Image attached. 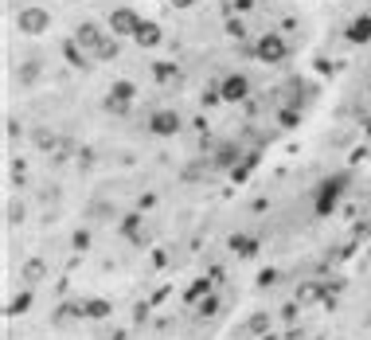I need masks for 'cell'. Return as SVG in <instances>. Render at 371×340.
<instances>
[{"label":"cell","instance_id":"obj_34","mask_svg":"<svg viewBox=\"0 0 371 340\" xmlns=\"http://www.w3.org/2000/svg\"><path fill=\"white\" fill-rule=\"evenodd\" d=\"M317 340H320V336H317Z\"/></svg>","mask_w":371,"mask_h":340},{"label":"cell","instance_id":"obj_26","mask_svg":"<svg viewBox=\"0 0 371 340\" xmlns=\"http://www.w3.org/2000/svg\"><path fill=\"white\" fill-rule=\"evenodd\" d=\"M215 164H219V169H230V164H235V145H223L219 156H215Z\"/></svg>","mask_w":371,"mask_h":340},{"label":"cell","instance_id":"obj_30","mask_svg":"<svg viewBox=\"0 0 371 340\" xmlns=\"http://www.w3.org/2000/svg\"><path fill=\"white\" fill-rule=\"evenodd\" d=\"M203 289H211V281H200V286L188 289V301H195V297H203Z\"/></svg>","mask_w":371,"mask_h":340},{"label":"cell","instance_id":"obj_11","mask_svg":"<svg viewBox=\"0 0 371 340\" xmlns=\"http://www.w3.org/2000/svg\"><path fill=\"white\" fill-rule=\"evenodd\" d=\"M110 301H106V297H86V301H82V317H90V321H106L110 317Z\"/></svg>","mask_w":371,"mask_h":340},{"label":"cell","instance_id":"obj_8","mask_svg":"<svg viewBox=\"0 0 371 340\" xmlns=\"http://www.w3.org/2000/svg\"><path fill=\"white\" fill-rule=\"evenodd\" d=\"M121 235H126L133 246H145V243H148L145 219H141V215H121Z\"/></svg>","mask_w":371,"mask_h":340},{"label":"cell","instance_id":"obj_13","mask_svg":"<svg viewBox=\"0 0 371 340\" xmlns=\"http://www.w3.org/2000/svg\"><path fill=\"white\" fill-rule=\"evenodd\" d=\"M227 246L238 254V259H250V254H258V239H254V235H230Z\"/></svg>","mask_w":371,"mask_h":340},{"label":"cell","instance_id":"obj_7","mask_svg":"<svg viewBox=\"0 0 371 340\" xmlns=\"http://www.w3.org/2000/svg\"><path fill=\"white\" fill-rule=\"evenodd\" d=\"M148 129H153L156 137H176L180 134V114L176 110H156L153 118H148Z\"/></svg>","mask_w":371,"mask_h":340},{"label":"cell","instance_id":"obj_1","mask_svg":"<svg viewBox=\"0 0 371 340\" xmlns=\"http://www.w3.org/2000/svg\"><path fill=\"white\" fill-rule=\"evenodd\" d=\"M51 28V12L39 4H24L20 12H16V31H24V36H44V31Z\"/></svg>","mask_w":371,"mask_h":340},{"label":"cell","instance_id":"obj_29","mask_svg":"<svg viewBox=\"0 0 371 340\" xmlns=\"http://www.w3.org/2000/svg\"><path fill=\"white\" fill-rule=\"evenodd\" d=\"M86 246H90V235L86 231H74V251H86Z\"/></svg>","mask_w":371,"mask_h":340},{"label":"cell","instance_id":"obj_22","mask_svg":"<svg viewBox=\"0 0 371 340\" xmlns=\"http://www.w3.org/2000/svg\"><path fill=\"white\" fill-rule=\"evenodd\" d=\"M4 215H8V223H12V227H16V223H24V215H28V207H24V204H16V200H8Z\"/></svg>","mask_w":371,"mask_h":340},{"label":"cell","instance_id":"obj_12","mask_svg":"<svg viewBox=\"0 0 371 340\" xmlns=\"http://www.w3.org/2000/svg\"><path fill=\"white\" fill-rule=\"evenodd\" d=\"M82 317V301L74 305V301H67V305H59V309H55V317H51V325L55 329H67L71 321H78Z\"/></svg>","mask_w":371,"mask_h":340},{"label":"cell","instance_id":"obj_31","mask_svg":"<svg viewBox=\"0 0 371 340\" xmlns=\"http://www.w3.org/2000/svg\"><path fill=\"white\" fill-rule=\"evenodd\" d=\"M168 4H172V8H192L195 0H168Z\"/></svg>","mask_w":371,"mask_h":340},{"label":"cell","instance_id":"obj_2","mask_svg":"<svg viewBox=\"0 0 371 340\" xmlns=\"http://www.w3.org/2000/svg\"><path fill=\"white\" fill-rule=\"evenodd\" d=\"M254 55H258L262 63H285V55H290V47H285V39L278 36V31H266V36L254 44Z\"/></svg>","mask_w":371,"mask_h":340},{"label":"cell","instance_id":"obj_19","mask_svg":"<svg viewBox=\"0 0 371 340\" xmlns=\"http://www.w3.org/2000/svg\"><path fill=\"white\" fill-rule=\"evenodd\" d=\"M110 94H113V98H121V102H133V98H137V86H133L129 79H118V82L110 86Z\"/></svg>","mask_w":371,"mask_h":340},{"label":"cell","instance_id":"obj_15","mask_svg":"<svg viewBox=\"0 0 371 340\" xmlns=\"http://www.w3.org/2000/svg\"><path fill=\"white\" fill-rule=\"evenodd\" d=\"M44 274H47L44 259H28V262H24V270H20V281H28V286H36V281H44Z\"/></svg>","mask_w":371,"mask_h":340},{"label":"cell","instance_id":"obj_28","mask_svg":"<svg viewBox=\"0 0 371 340\" xmlns=\"http://www.w3.org/2000/svg\"><path fill=\"white\" fill-rule=\"evenodd\" d=\"M274 281H278V270H262V274H258V286H262V289L274 286Z\"/></svg>","mask_w":371,"mask_h":340},{"label":"cell","instance_id":"obj_32","mask_svg":"<svg viewBox=\"0 0 371 340\" xmlns=\"http://www.w3.org/2000/svg\"><path fill=\"white\" fill-rule=\"evenodd\" d=\"M110 340H126V329H118V333H113Z\"/></svg>","mask_w":371,"mask_h":340},{"label":"cell","instance_id":"obj_18","mask_svg":"<svg viewBox=\"0 0 371 340\" xmlns=\"http://www.w3.org/2000/svg\"><path fill=\"white\" fill-rule=\"evenodd\" d=\"M31 141H36V149H44V153H51L55 145H59V137H55V129H31Z\"/></svg>","mask_w":371,"mask_h":340},{"label":"cell","instance_id":"obj_10","mask_svg":"<svg viewBox=\"0 0 371 340\" xmlns=\"http://www.w3.org/2000/svg\"><path fill=\"white\" fill-rule=\"evenodd\" d=\"M39 74H44V63H39V59H24L20 67H16V82H20V86H36Z\"/></svg>","mask_w":371,"mask_h":340},{"label":"cell","instance_id":"obj_33","mask_svg":"<svg viewBox=\"0 0 371 340\" xmlns=\"http://www.w3.org/2000/svg\"><path fill=\"white\" fill-rule=\"evenodd\" d=\"M262 340H282V336H278V333H266V336H262Z\"/></svg>","mask_w":371,"mask_h":340},{"label":"cell","instance_id":"obj_16","mask_svg":"<svg viewBox=\"0 0 371 340\" xmlns=\"http://www.w3.org/2000/svg\"><path fill=\"white\" fill-rule=\"evenodd\" d=\"M297 301H301V305H317V301H325V289H320L317 281H305V286H297Z\"/></svg>","mask_w":371,"mask_h":340},{"label":"cell","instance_id":"obj_17","mask_svg":"<svg viewBox=\"0 0 371 340\" xmlns=\"http://www.w3.org/2000/svg\"><path fill=\"white\" fill-rule=\"evenodd\" d=\"M133 39H137L141 47H156L164 36H161V28H156V24H148V20H145L141 28H137V36H133Z\"/></svg>","mask_w":371,"mask_h":340},{"label":"cell","instance_id":"obj_14","mask_svg":"<svg viewBox=\"0 0 371 340\" xmlns=\"http://www.w3.org/2000/svg\"><path fill=\"white\" fill-rule=\"evenodd\" d=\"M348 39L352 44H367L371 39V16H356V20L348 24Z\"/></svg>","mask_w":371,"mask_h":340},{"label":"cell","instance_id":"obj_27","mask_svg":"<svg viewBox=\"0 0 371 340\" xmlns=\"http://www.w3.org/2000/svg\"><path fill=\"white\" fill-rule=\"evenodd\" d=\"M67 59L74 63V67H90L86 55H78V44H67Z\"/></svg>","mask_w":371,"mask_h":340},{"label":"cell","instance_id":"obj_6","mask_svg":"<svg viewBox=\"0 0 371 340\" xmlns=\"http://www.w3.org/2000/svg\"><path fill=\"white\" fill-rule=\"evenodd\" d=\"M219 94H223V102H243V98H250V79L246 74H227L219 82Z\"/></svg>","mask_w":371,"mask_h":340},{"label":"cell","instance_id":"obj_20","mask_svg":"<svg viewBox=\"0 0 371 340\" xmlns=\"http://www.w3.org/2000/svg\"><path fill=\"white\" fill-rule=\"evenodd\" d=\"M94 59H118V36H113V31L106 36V44L94 51Z\"/></svg>","mask_w":371,"mask_h":340},{"label":"cell","instance_id":"obj_5","mask_svg":"<svg viewBox=\"0 0 371 340\" xmlns=\"http://www.w3.org/2000/svg\"><path fill=\"white\" fill-rule=\"evenodd\" d=\"M344 184H348V176H328L325 184H320V192H317V211H320V215H328V211L336 207Z\"/></svg>","mask_w":371,"mask_h":340},{"label":"cell","instance_id":"obj_9","mask_svg":"<svg viewBox=\"0 0 371 340\" xmlns=\"http://www.w3.org/2000/svg\"><path fill=\"white\" fill-rule=\"evenodd\" d=\"M270 325H274V317H270V313L266 309H258V313H250V317H246V325H243V333L246 336H266L270 333Z\"/></svg>","mask_w":371,"mask_h":340},{"label":"cell","instance_id":"obj_23","mask_svg":"<svg viewBox=\"0 0 371 340\" xmlns=\"http://www.w3.org/2000/svg\"><path fill=\"white\" fill-rule=\"evenodd\" d=\"M195 313H200V317H215V313H219V297L208 294V297L200 301V309H195Z\"/></svg>","mask_w":371,"mask_h":340},{"label":"cell","instance_id":"obj_4","mask_svg":"<svg viewBox=\"0 0 371 340\" xmlns=\"http://www.w3.org/2000/svg\"><path fill=\"white\" fill-rule=\"evenodd\" d=\"M141 24L145 20L133 12V8H113V12H110V31H113V36H137Z\"/></svg>","mask_w":371,"mask_h":340},{"label":"cell","instance_id":"obj_24","mask_svg":"<svg viewBox=\"0 0 371 340\" xmlns=\"http://www.w3.org/2000/svg\"><path fill=\"white\" fill-rule=\"evenodd\" d=\"M153 74H156L161 82H176V79H180V71H176V67H168V63H156Z\"/></svg>","mask_w":371,"mask_h":340},{"label":"cell","instance_id":"obj_25","mask_svg":"<svg viewBox=\"0 0 371 340\" xmlns=\"http://www.w3.org/2000/svg\"><path fill=\"white\" fill-rule=\"evenodd\" d=\"M106 110H110V114H129V106H133V102H121V98H113V94H106Z\"/></svg>","mask_w":371,"mask_h":340},{"label":"cell","instance_id":"obj_3","mask_svg":"<svg viewBox=\"0 0 371 340\" xmlns=\"http://www.w3.org/2000/svg\"><path fill=\"white\" fill-rule=\"evenodd\" d=\"M106 36H110V31H102V28H98L94 20H82L78 28H74V44H78L82 51H90V55H94L98 47L106 44Z\"/></svg>","mask_w":371,"mask_h":340},{"label":"cell","instance_id":"obj_21","mask_svg":"<svg viewBox=\"0 0 371 340\" xmlns=\"http://www.w3.org/2000/svg\"><path fill=\"white\" fill-rule=\"evenodd\" d=\"M301 309H305V305H301V301H297V297H293V301H285L282 309H278V317H282L285 325H293V321H297V313H301Z\"/></svg>","mask_w":371,"mask_h":340}]
</instances>
